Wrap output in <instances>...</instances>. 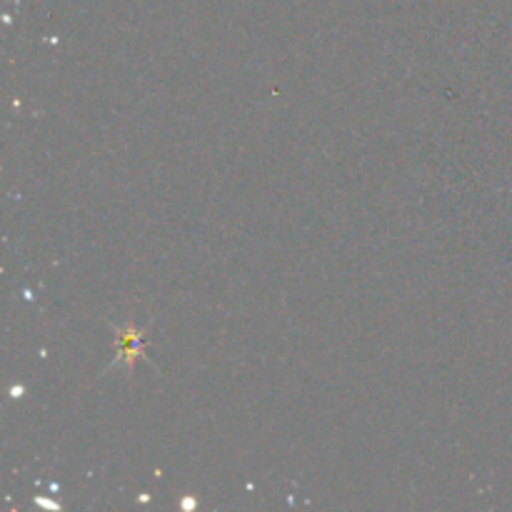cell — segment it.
I'll list each match as a JSON object with an SVG mask.
<instances>
[{
    "label": "cell",
    "mask_w": 512,
    "mask_h": 512,
    "mask_svg": "<svg viewBox=\"0 0 512 512\" xmlns=\"http://www.w3.org/2000/svg\"><path fill=\"white\" fill-rule=\"evenodd\" d=\"M140 355V335L135 333V330H123L120 333V358L118 360H125V358H138Z\"/></svg>",
    "instance_id": "cell-1"
}]
</instances>
